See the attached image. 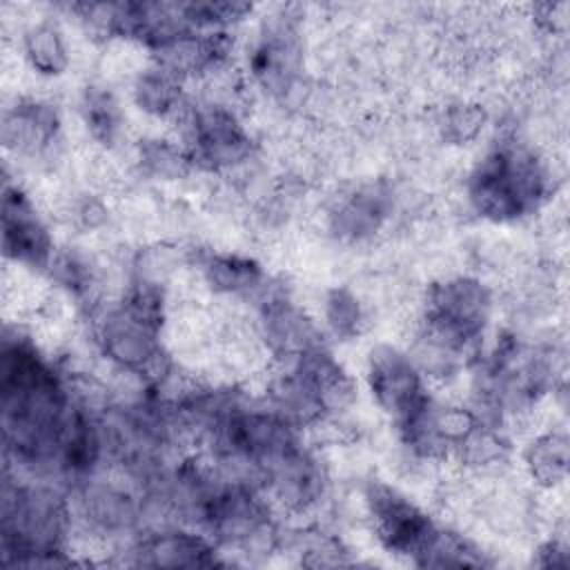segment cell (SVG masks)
Masks as SVG:
<instances>
[{
  "label": "cell",
  "instance_id": "1",
  "mask_svg": "<svg viewBox=\"0 0 570 570\" xmlns=\"http://www.w3.org/2000/svg\"><path fill=\"white\" fill-rule=\"evenodd\" d=\"M548 174L528 149L505 142L488 151L468 178V198L481 218L510 223L541 205Z\"/></svg>",
  "mask_w": 570,
  "mask_h": 570
},
{
  "label": "cell",
  "instance_id": "2",
  "mask_svg": "<svg viewBox=\"0 0 570 570\" xmlns=\"http://www.w3.org/2000/svg\"><path fill=\"white\" fill-rule=\"evenodd\" d=\"M492 316V292L472 276H450L428 289L421 336L463 356L483 338Z\"/></svg>",
  "mask_w": 570,
  "mask_h": 570
},
{
  "label": "cell",
  "instance_id": "3",
  "mask_svg": "<svg viewBox=\"0 0 570 570\" xmlns=\"http://www.w3.org/2000/svg\"><path fill=\"white\" fill-rule=\"evenodd\" d=\"M365 503L374 534L383 548L394 554L412 557L416 563L439 530L428 512L385 483H372L365 492Z\"/></svg>",
  "mask_w": 570,
  "mask_h": 570
},
{
  "label": "cell",
  "instance_id": "4",
  "mask_svg": "<svg viewBox=\"0 0 570 570\" xmlns=\"http://www.w3.org/2000/svg\"><path fill=\"white\" fill-rule=\"evenodd\" d=\"M365 381L376 405L396 423L430 399L414 358L392 345H379L370 352Z\"/></svg>",
  "mask_w": 570,
  "mask_h": 570
},
{
  "label": "cell",
  "instance_id": "5",
  "mask_svg": "<svg viewBox=\"0 0 570 570\" xmlns=\"http://www.w3.org/2000/svg\"><path fill=\"white\" fill-rule=\"evenodd\" d=\"M187 156L203 169L225 171L252 156V138L240 120L225 107H205L187 118Z\"/></svg>",
  "mask_w": 570,
  "mask_h": 570
},
{
  "label": "cell",
  "instance_id": "6",
  "mask_svg": "<svg viewBox=\"0 0 570 570\" xmlns=\"http://www.w3.org/2000/svg\"><path fill=\"white\" fill-rule=\"evenodd\" d=\"M2 249L13 265L45 272L53 263L51 234L22 187L4 183L2 191Z\"/></svg>",
  "mask_w": 570,
  "mask_h": 570
},
{
  "label": "cell",
  "instance_id": "7",
  "mask_svg": "<svg viewBox=\"0 0 570 570\" xmlns=\"http://www.w3.org/2000/svg\"><path fill=\"white\" fill-rule=\"evenodd\" d=\"M261 336L267 350L285 361H294L321 345L312 318L287 296H269L261 305Z\"/></svg>",
  "mask_w": 570,
  "mask_h": 570
},
{
  "label": "cell",
  "instance_id": "8",
  "mask_svg": "<svg viewBox=\"0 0 570 570\" xmlns=\"http://www.w3.org/2000/svg\"><path fill=\"white\" fill-rule=\"evenodd\" d=\"M58 134L60 120L51 105L40 100H20L4 111L2 142L16 156H45L58 142Z\"/></svg>",
  "mask_w": 570,
  "mask_h": 570
},
{
  "label": "cell",
  "instance_id": "9",
  "mask_svg": "<svg viewBox=\"0 0 570 570\" xmlns=\"http://www.w3.org/2000/svg\"><path fill=\"white\" fill-rule=\"evenodd\" d=\"M138 563L167 568H196L216 563V548L207 534L185 530H163L145 537L136 552Z\"/></svg>",
  "mask_w": 570,
  "mask_h": 570
},
{
  "label": "cell",
  "instance_id": "10",
  "mask_svg": "<svg viewBox=\"0 0 570 570\" xmlns=\"http://www.w3.org/2000/svg\"><path fill=\"white\" fill-rule=\"evenodd\" d=\"M390 212V191L381 185H365L350 194L332 212V229L338 238L363 240L374 236Z\"/></svg>",
  "mask_w": 570,
  "mask_h": 570
},
{
  "label": "cell",
  "instance_id": "11",
  "mask_svg": "<svg viewBox=\"0 0 570 570\" xmlns=\"http://www.w3.org/2000/svg\"><path fill=\"white\" fill-rule=\"evenodd\" d=\"M298 51L287 27H276L256 45L252 73L269 91H287L296 78Z\"/></svg>",
  "mask_w": 570,
  "mask_h": 570
},
{
  "label": "cell",
  "instance_id": "12",
  "mask_svg": "<svg viewBox=\"0 0 570 570\" xmlns=\"http://www.w3.org/2000/svg\"><path fill=\"white\" fill-rule=\"evenodd\" d=\"M203 276L214 292L225 296H254L265 287L261 265L238 254H209L203 261Z\"/></svg>",
  "mask_w": 570,
  "mask_h": 570
},
{
  "label": "cell",
  "instance_id": "13",
  "mask_svg": "<svg viewBox=\"0 0 570 570\" xmlns=\"http://www.w3.org/2000/svg\"><path fill=\"white\" fill-rule=\"evenodd\" d=\"M22 56L36 73L47 78L62 76L69 67V49L65 36L51 20H40L24 31Z\"/></svg>",
  "mask_w": 570,
  "mask_h": 570
},
{
  "label": "cell",
  "instance_id": "14",
  "mask_svg": "<svg viewBox=\"0 0 570 570\" xmlns=\"http://www.w3.org/2000/svg\"><path fill=\"white\" fill-rule=\"evenodd\" d=\"M523 465L541 488H557L568 474V441L561 432H543L525 448Z\"/></svg>",
  "mask_w": 570,
  "mask_h": 570
},
{
  "label": "cell",
  "instance_id": "15",
  "mask_svg": "<svg viewBox=\"0 0 570 570\" xmlns=\"http://www.w3.org/2000/svg\"><path fill=\"white\" fill-rule=\"evenodd\" d=\"M180 78L163 67L145 69L134 82V100L149 116L167 118L183 107Z\"/></svg>",
  "mask_w": 570,
  "mask_h": 570
},
{
  "label": "cell",
  "instance_id": "16",
  "mask_svg": "<svg viewBox=\"0 0 570 570\" xmlns=\"http://www.w3.org/2000/svg\"><path fill=\"white\" fill-rule=\"evenodd\" d=\"M80 109L91 138H96L102 145H111L118 138L122 129V120H120L118 105L109 91L100 87L87 89Z\"/></svg>",
  "mask_w": 570,
  "mask_h": 570
},
{
  "label": "cell",
  "instance_id": "17",
  "mask_svg": "<svg viewBox=\"0 0 570 570\" xmlns=\"http://www.w3.org/2000/svg\"><path fill=\"white\" fill-rule=\"evenodd\" d=\"M323 318L327 330L343 341L358 336L365 325V312L358 298L345 287H334L327 292L323 303Z\"/></svg>",
  "mask_w": 570,
  "mask_h": 570
},
{
  "label": "cell",
  "instance_id": "18",
  "mask_svg": "<svg viewBox=\"0 0 570 570\" xmlns=\"http://www.w3.org/2000/svg\"><path fill=\"white\" fill-rule=\"evenodd\" d=\"M485 120H488V114L481 105L456 102L443 111L439 127L445 140L454 145H465L483 131Z\"/></svg>",
  "mask_w": 570,
  "mask_h": 570
},
{
  "label": "cell",
  "instance_id": "19",
  "mask_svg": "<svg viewBox=\"0 0 570 570\" xmlns=\"http://www.w3.org/2000/svg\"><path fill=\"white\" fill-rule=\"evenodd\" d=\"M189 156L180 154L178 149L169 147V145H160V142H149L142 149V165L160 176V178H176L185 171V167L189 165Z\"/></svg>",
  "mask_w": 570,
  "mask_h": 570
}]
</instances>
